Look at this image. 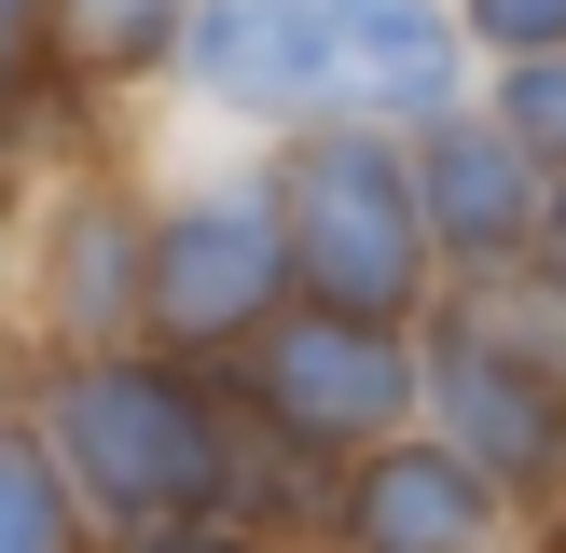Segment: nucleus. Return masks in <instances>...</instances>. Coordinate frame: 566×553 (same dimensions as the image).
I'll return each instance as SVG.
<instances>
[{
	"label": "nucleus",
	"instance_id": "f257e3e1",
	"mask_svg": "<svg viewBox=\"0 0 566 553\" xmlns=\"http://www.w3.org/2000/svg\"><path fill=\"white\" fill-rule=\"evenodd\" d=\"M415 208H429V194H415L374 138L291 153V194H276L291 263H304V291H318L332 319H401V304H415V263H429V221H415Z\"/></svg>",
	"mask_w": 566,
	"mask_h": 553
},
{
	"label": "nucleus",
	"instance_id": "f03ea898",
	"mask_svg": "<svg viewBox=\"0 0 566 553\" xmlns=\"http://www.w3.org/2000/svg\"><path fill=\"white\" fill-rule=\"evenodd\" d=\"M55 429H70V470L111 498V512H138V525L193 512V498L221 484V429H208V401H193V387H166L153 359H97V374H70Z\"/></svg>",
	"mask_w": 566,
	"mask_h": 553
},
{
	"label": "nucleus",
	"instance_id": "7ed1b4c3",
	"mask_svg": "<svg viewBox=\"0 0 566 553\" xmlns=\"http://www.w3.org/2000/svg\"><path fill=\"white\" fill-rule=\"evenodd\" d=\"M276 263H291V221L249 208V194H208L153 236V332L180 346H221V332H263L276 319Z\"/></svg>",
	"mask_w": 566,
	"mask_h": 553
},
{
	"label": "nucleus",
	"instance_id": "20e7f679",
	"mask_svg": "<svg viewBox=\"0 0 566 553\" xmlns=\"http://www.w3.org/2000/svg\"><path fill=\"white\" fill-rule=\"evenodd\" d=\"M193 83L235 97V111H318L346 83L332 0H208L193 14Z\"/></svg>",
	"mask_w": 566,
	"mask_h": 553
},
{
	"label": "nucleus",
	"instance_id": "39448f33",
	"mask_svg": "<svg viewBox=\"0 0 566 553\" xmlns=\"http://www.w3.org/2000/svg\"><path fill=\"white\" fill-rule=\"evenodd\" d=\"M263 387L276 415H291L304 442H387V415H401V346H387L374 319H304L263 346Z\"/></svg>",
	"mask_w": 566,
	"mask_h": 553
},
{
	"label": "nucleus",
	"instance_id": "423d86ee",
	"mask_svg": "<svg viewBox=\"0 0 566 553\" xmlns=\"http://www.w3.org/2000/svg\"><path fill=\"white\" fill-rule=\"evenodd\" d=\"M359 553H484V470L470 457H374L359 484Z\"/></svg>",
	"mask_w": 566,
	"mask_h": 553
},
{
	"label": "nucleus",
	"instance_id": "0eeeda50",
	"mask_svg": "<svg viewBox=\"0 0 566 553\" xmlns=\"http://www.w3.org/2000/svg\"><path fill=\"white\" fill-rule=\"evenodd\" d=\"M442 415H457V457L470 470H539L553 457V387L525 374V359H497V346H457L442 359Z\"/></svg>",
	"mask_w": 566,
	"mask_h": 553
},
{
	"label": "nucleus",
	"instance_id": "6e6552de",
	"mask_svg": "<svg viewBox=\"0 0 566 553\" xmlns=\"http://www.w3.org/2000/svg\"><path fill=\"white\" fill-rule=\"evenodd\" d=\"M332 42H346V83L387 111H442L457 97V42H442L429 0H332Z\"/></svg>",
	"mask_w": 566,
	"mask_h": 553
},
{
	"label": "nucleus",
	"instance_id": "1a4fd4ad",
	"mask_svg": "<svg viewBox=\"0 0 566 553\" xmlns=\"http://www.w3.org/2000/svg\"><path fill=\"white\" fill-rule=\"evenodd\" d=\"M415 194L442 208L457 249H512V236H525V166H512V138H442Z\"/></svg>",
	"mask_w": 566,
	"mask_h": 553
},
{
	"label": "nucleus",
	"instance_id": "9d476101",
	"mask_svg": "<svg viewBox=\"0 0 566 553\" xmlns=\"http://www.w3.org/2000/svg\"><path fill=\"white\" fill-rule=\"evenodd\" d=\"M0 553H70V512H55V470L28 442H0Z\"/></svg>",
	"mask_w": 566,
	"mask_h": 553
},
{
	"label": "nucleus",
	"instance_id": "9b49d317",
	"mask_svg": "<svg viewBox=\"0 0 566 553\" xmlns=\"http://www.w3.org/2000/svg\"><path fill=\"white\" fill-rule=\"evenodd\" d=\"M70 42L83 55H153L166 42V0H70Z\"/></svg>",
	"mask_w": 566,
	"mask_h": 553
},
{
	"label": "nucleus",
	"instance_id": "f8f14e48",
	"mask_svg": "<svg viewBox=\"0 0 566 553\" xmlns=\"http://www.w3.org/2000/svg\"><path fill=\"white\" fill-rule=\"evenodd\" d=\"M470 14H484L512 55H553V42H566V0H470Z\"/></svg>",
	"mask_w": 566,
	"mask_h": 553
},
{
	"label": "nucleus",
	"instance_id": "ddd939ff",
	"mask_svg": "<svg viewBox=\"0 0 566 553\" xmlns=\"http://www.w3.org/2000/svg\"><path fill=\"white\" fill-rule=\"evenodd\" d=\"M525 138H566V55L525 70Z\"/></svg>",
	"mask_w": 566,
	"mask_h": 553
},
{
	"label": "nucleus",
	"instance_id": "4468645a",
	"mask_svg": "<svg viewBox=\"0 0 566 553\" xmlns=\"http://www.w3.org/2000/svg\"><path fill=\"white\" fill-rule=\"evenodd\" d=\"M28 14H42V0H0V70H14V42H28Z\"/></svg>",
	"mask_w": 566,
	"mask_h": 553
},
{
	"label": "nucleus",
	"instance_id": "2eb2a0df",
	"mask_svg": "<svg viewBox=\"0 0 566 553\" xmlns=\"http://www.w3.org/2000/svg\"><path fill=\"white\" fill-rule=\"evenodd\" d=\"M153 553H235V540H153Z\"/></svg>",
	"mask_w": 566,
	"mask_h": 553
},
{
	"label": "nucleus",
	"instance_id": "dca6fc26",
	"mask_svg": "<svg viewBox=\"0 0 566 553\" xmlns=\"http://www.w3.org/2000/svg\"><path fill=\"white\" fill-rule=\"evenodd\" d=\"M553 276H566V208H553Z\"/></svg>",
	"mask_w": 566,
	"mask_h": 553
}]
</instances>
